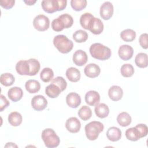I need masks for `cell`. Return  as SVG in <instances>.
I'll use <instances>...</instances> for the list:
<instances>
[{"instance_id": "836d02e7", "label": "cell", "mask_w": 148, "mask_h": 148, "mask_svg": "<svg viewBox=\"0 0 148 148\" xmlns=\"http://www.w3.org/2000/svg\"><path fill=\"white\" fill-rule=\"evenodd\" d=\"M73 39L77 43H83L88 39V34L82 29L76 31L73 34Z\"/></svg>"}, {"instance_id": "1f68e13d", "label": "cell", "mask_w": 148, "mask_h": 148, "mask_svg": "<svg viewBox=\"0 0 148 148\" xmlns=\"http://www.w3.org/2000/svg\"><path fill=\"white\" fill-rule=\"evenodd\" d=\"M126 138L131 141H136L140 139V136L136 127H131L127 129L125 132Z\"/></svg>"}, {"instance_id": "7c38bea8", "label": "cell", "mask_w": 148, "mask_h": 148, "mask_svg": "<svg viewBox=\"0 0 148 148\" xmlns=\"http://www.w3.org/2000/svg\"><path fill=\"white\" fill-rule=\"evenodd\" d=\"M88 30L95 35L101 34L103 30V23L99 18L94 17L90 24Z\"/></svg>"}, {"instance_id": "d6a6232c", "label": "cell", "mask_w": 148, "mask_h": 148, "mask_svg": "<svg viewBox=\"0 0 148 148\" xmlns=\"http://www.w3.org/2000/svg\"><path fill=\"white\" fill-rule=\"evenodd\" d=\"M94 16L90 13H85L83 14L80 18V23L81 26L85 29L88 30L89 25Z\"/></svg>"}, {"instance_id": "cb8c5ba5", "label": "cell", "mask_w": 148, "mask_h": 148, "mask_svg": "<svg viewBox=\"0 0 148 148\" xmlns=\"http://www.w3.org/2000/svg\"><path fill=\"white\" fill-rule=\"evenodd\" d=\"M8 122L10 125L14 127L18 126L21 124L23 120L21 114L17 112H11L8 116Z\"/></svg>"}, {"instance_id": "74e56055", "label": "cell", "mask_w": 148, "mask_h": 148, "mask_svg": "<svg viewBox=\"0 0 148 148\" xmlns=\"http://www.w3.org/2000/svg\"><path fill=\"white\" fill-rule=\"evenodd\" d=\"M51 83L55 84L61 89V91H64L67 86V83L66 80L61 76H57L51 80Z\"/></svg>"}, {"instance_id": "83f0119b", "label": "cell", "mask_w": 148, "mask_h": 148, "mask_svg": "<svg viewBox=\"0 0 148 148\" xmlns=\"http://www.w3.org/2000/svg\"><path fill=\"white\" fill-rule=\"evenodd\" d=\"M120 37L125 42H132L136 38V32L133 29H126L121 31Z\"/></svg>"}, {"instance_id": "d590c367", "label": "cell", "mask_w": 148, "mask_h": 148, "mask_svg": "<svg viewBox=\"0 0 148 148\" xmlns=\"http://www.w3.org/2000/svg\"><path fill=\"white\" fill-rule=\"evenodd\" d=\"M86 0H71V5L72 8L75 11H81L87 6Z\"/></svg>"}, {"instance_id": "6da1fadb", "label": "cell", "mask_w": 148, "mask_h": 148, "mask_svg": "<svg viewBox=\"0 0 148 148\" xmlns=\"http://www.w3.org/2000/svg\"><path fill=\"white\" fill-rule=\"evenodd\" d=\"M89 50L93 58L101 61L109 59L112 55L111 50L108 47L99 43H95L91 45Z\"/></svg>"}, {"instance_id": "44dd1931", "label": "cell", "mask_w": 148, "mask_h": 148, "mask_svg": "<svg viewBox=\"0 0 148 148\" xmlns=\"http://www.w3.org/2000/svg\"><path fill=\"white\" fill-rule=\"evenodd\" d=\"M95 114L101 119L106 117L109 113V109L105 103H101L95 105Z\"/></svg>"}, {"instance_id": "e0dca14e", "label": "cell", "mask_w": 148, "mask_h": 148, "mask_svg": "<svg viewBox=\"0 0 148 148\" xmlns=\"http://www.w3.org/2000/svg\"><path fill=\"white\" fill-rule=\"evenodd\" d=\"M16 70L20 75H29L30 67L28 60H20L16 65Z\"/></svg>"}, {"instance_id": "f35d334b", "label": "cell", "mask_w": 148, "mask_h": 148, "mask_svg": "<svg viewBox=\"0 0 148 148\" xmlns=\"http://www.w3.org/2000/svg\"><path fill=\"white\" fill-rule=\"evenodd\" d=\"M51 28L54 31L60 32L65 28V27L62 21L57 17L53 20L51 23Z\"/></svg>"}, {"instance_id": "7a4b0ae2", "label": "cell", "mask_w": 148, "mask_h": 148, "mask_svg": "<svg viewBox=\"0 0 148 148\" xmlns=\"http://www.w3.org/2000/svg\"><path fill=\"white\" fill-rule=\"evenodd\" d=\"M53 44L57 50L63 54L68 53L73 47V42L64 35H56L53 39Z\"/></svg>"}, {"instance_id": "f6af8a7d", "label": "cell", "mask_w": 148, "mask_h": 148, "mask_svg": "<svg viewBox=\"0 0 148 148\" xmlns=\"http://www.w3.org/2000/svg\"><path fill=\"white\" fill-rule=\"evenodd\" d=\"M5 147H17V146L16 145H15V144H14L13 143H12V142H9V143H7V144L5 146Z\"/></svg>"}, {"instance_id": "4dcf8cb0", "label": "cell", "mask_w": 148, "mask_h": 148, "mask_svg": "<svg viewBox=\"0 0 148 148\" xmlns=\"http://www.w3.org/2000/svg\"><path fill=\"white\" fill-rule=\"evenodd\" d=\"M77 114L82 120L87 121L91 118L92 116V111L90 107L84 105L81 107L79 110Z\"/></svg>"}, {"instance_id": "e575fe53", "label": "cell", "mask_w": 148, "mask_h": 148, "mask_svg": "<svg viewBox=\"0 0 148 148\" xmlns=\"http://www.w3.org/2000/svg\"><path fill=\"white\" fill-rule=\"evenodd\" d=\"M121 74L125 77H129L132 76L134 73V68L130 64H123L120 69Z\"/></svg>"}, {"instance_id": "4fadbf2b", "label": "cell", "mask_w": 148, "mask_h": 148, "mask_svg": "<svg viewBox=\"0 0 148 148\" xmlns=\"http://www.w3.org/2000/svg\"><path fill=\"white\" fill-rule=\"evenodd\" d=\"M85 101L90 106H95L100 101V95L96 91H88L85 95Z\"/></svg>"}, {"instance_id": "5bb4252c", "label": "cell", "mask_w": 148, "mask_h": 148, "mask_svg": "<svg viewBox=\"0 0 148 148\" xmlns=\"http://www.w3.org/2000/svg\"><path fill=\"white\" fill-rule=\"evenodd\" d=\"M84 72L86 76L90 78H95L98 76L101 73L99 66L94 63H91L87 65L84 69Z\"/></svg>"}, {"instance_id": "603a6c76", "label": "cell", "mask_w": 148, "mask_h": 148, "mask_svg": "<svg viewBox=\"0 0 148 148\" xmlns=\"http://www.w3.org/2000/svg\"><path fill=\"white\" fill-rule=\"evenodd\" d=\"M61 89L57 85L51 83L45 88L46 94L51 98H57L61 92Z\"/></svg>"}, {"instance_id": "ba28073f", "label": "cell", "mask_w": 148, "mask_h": 148, "mask_svg": "<svg viewBox=\"0 0 148 148\" xmlns=\"http://www.w3.org/2000/svg\"><path fill=\"white\" fill-rule=\"evenodd\" d=\"M43 10L48 13L60 11L58 0H43L41 2Z\"/></svg>"}, {"instance_id": "f546056e", "label": "cell", "mask_w": 148, "mask_h": 148, "mask_svg": "<svg viewBox=\"0 0 148 148\" xmlns=\"http://www.w3.org/2000/svg\"><path fill=\"white\" fill-rule=\"evenodd\" d=\"M53 76L54 72L50 68H43L40 73V79L45 83H48L51 81L53 79Z\"/></svg>"}, {"instance_id": "d6986e66", "label": "cell", "mask_w": 148, "mask_h": 148, "mask_svg": "<svg viewBox=\"0 0 148 148\" xmlns=\"http://www.w3.org/2000/svg\"><path fill=\"white\" fill-rule=\"evenodd\" d=\"M106 136L110 141H118L121 138V131L117 127H111L108 128L106 132Z\"/></svg>"}, {"instance_id": "52a82bcc", "label": "cell", "mask_w": 148, "mask_h": 148, "mask_svg": "<svg viewBox=\"0 0 148 148\" xmlns=\"http://www.w3.org/2000/svg\"><path fill=\"white\" fill-rule=\"evenodd\" d=\"M113 5L110 2L103 3L100 7V16L105 20H109L113 14Z\"/></svg>"}, {"instance_id": "3957f363", "label": "cell", "mask_w": 148, "mask_h": 148, "mask_svg": "<svg viewBox=\"0 0 148 148\" xmlns=\"http://www.w3.org/2000/svg\"><path fill=\"white\" fill-rule=\"evenodd\" d=\"M104 129L103 124L100 121H92L85 126V133L88 139L94 140L98 137L99 134Z\"/></svg>"}, {"instance_id": "ac0fdd59", "label": "cell", "mask_w": 148, "mask_h": 148, "mask_svg": "<svg viewBox=\"0 0 148 148\" xmlns=\"http://www.w3.org/2000/svg\"><path fill=\"white\" fill-rule=\"evenodd\" d=\"M8 96L11 101L17 102L22 98L23 96V91L22 89L18 87H13L9 90Z\"/></svg>"}, {"instance_id": "2e32d148", "label": "cell", "mask_w": 148, "mask_h": 148, "mask_svg": "<svg viewBox=\"0 0 148 148\" xmlns=\"http://www.w3.org/2000/svg\"><path fill=\"white\" fill-rule=\"evenodd\" d=\"M67 105L72 108H77L81 103L80 96L76 92H70L66 97Z\"/></svg>"}, {"instance_id": "ab89813d", "label": "cell", "mask_w": 148, "mask_h": 148, "mask_svg": "<svg viewBox=\"0 0 148 148\" xmlns=\"http://www.w3.org/2000/svg\"><path fill=\"white\" fill-rule=\"evenodd\" d=\"M136 128L138 130L140 138L146 136L148 132V128L147 125L145 124H138L135 126Z\"/></svg>"}, {"instance_id": "484cf974", "label": "cell", "mask_w": 148, "mask_h": 148, "mask_svg": "<svg viewBox=\"0 0 148 148\" xmlns=\"http://www.w3.org/2000/svg\"><path fill=\"white\" fill-rule=\"evenodd\" d=\"M147 55L145 53H138L135 58V62L137 66L144 68L147 66Z\"/></svg>"}, {"instance_id": "8fae6325", "label": "cell", "mask_w": 148, "mask_h": 148, "mask_svg": "<svg viewBox=\"0 0 148 148\" xmlns=\"http://www.w3.org/2000/svg\"><path fill=\"white\" fill-rule=\"evenodd\" d=\"M66 130L71 133L78 132L81 128V123L79 119L75 117L69 118L65 123Z\"/></svg>"}, {"instance_id": "30bf717a", "label": "cell", "mask_w": 148, "mask_h": 148, "mask_svg": "<svg viewBox=\"0 0 148 148\" xmlns=\"http://www.w3.org/2000/svg\"><path fill=\"white\" fill-rule=\"evenodd\" d=\"M72 60L75 65L79 66H82L87 63L88 56L84 51L82 50H77L74 53Z\"/></svg>"}, {"instance_id": "ffe728a7", "label": "cell", "mask_w": 148, "mask_h": 148, "mask_svg": "<svg viewBox=\"0 0 148 148\" xmlns=\"http://www.w3.org/2000/svg\"><path fill=\"white\" fill-rule=\"evenodd\" d=\"M26 90L30 94H34L38 92L40 89V83L34 79H30L26 82L25 84Z\"/></svg>"}, {"instance_id": "d4e9b609", "label": "cell", "mask_w": 148, "mask_h": 148, "mask_svg": "<svg viewBox=\"0 0 148 148\" xmlns=\"http://www.w3.org/2000/svg\"><path fill=\"white\" fill-rule=\"evenodd\" d=\"M131 116L125 112H123L119 114L117 117V121L122 127H127L131 123Z\"/></svg>"}, {"instance_id": "ee69618b", "label": "cell", "mask_w": 148, "mask_h": 148, "mask_svg": "<svg viewBox=\"0 0 148 148\" xmlns=\"http://www.w3.org/2000/svg\"><path fill=\"white\" fill-rule=\"evenodd\" d=\"M36 1H32V0H28V1H24V2L25 3H26L27 5H34L35 3H36Z\"/></svg>"}, {"instance_id": "277c9868", "label": "cell", "mask_w": 148, "mask_h": 148, "mask_svg": "<svg viewBox=\"0 0 148 148\" xmlns=\"http://www.w3.org/2000/svg\"><path fill=\"white\" fill-rule=\"evenodd\" d=\"M41 136L45 146L48 148L56 147L60 143L59 136L51 128L45 129L42 132Z\"/></svg>"}, {"instance_id": "9c48e42d", "label": "cell", "mask_w": 148, "mask_h": 148, "mask_svg": "<svg viewBox=\"0 0 148 148\" xmlns=\"http://www.w3.org/2000/svg\"><path fill=\"white\" fill-rule=\"evenodd\" d=\"M119 57L124 61H128L130 60L134 54L133 48L128 45H121L118 50Z\"/></svg>"}, {"instance_id": "60d3db41", "label": "cell", "mask_w": 148, "mask_h": 148, "mask_svg": "<svg viewBox=\"0 0 148 148\" xmlns=\"http://www.w3.org/2000/svg\"><path fill=\"white\" fill-rule=\"evenodd\" d=\"M147 38L148 35L146 33H144L140 35L139 38V42L140 46L144 49H147L148 47L147 44Z\"/></svg>"}, {"instance_id": "7402d4cb", "label": "cell", "mask_w": 148, "mask_h": 148, "mask_svg": "<svg viewBox=\"0 0 148 148\" xmlns=\"http://www.w3.org/2000/svg\"><path fill=\"white\" fill-rule=\"evenodd\" d=\"M65 74L68 80L72 82H78L81 77L80 71L74 67L69 68L66 70Z\"/></svg>"}, {"instance_id": "b9f144b4", "label": "cell", "mask_w": 148, "mask_h": 148, "mask_svg": "<svg viewBox=\"0 0 148 148\" xmlns=\"http://www.w3.org/2000/svg\"><path fill=\"white\" fill-rule=\"evenodd\" d=\"M14 0H3L0 1L1 6L6 9H11L14 5Z\"/></svg>"}, {"instance_id": "9a60e30c", "label": "cell", "mask_w": 148, "mask_h": 148, "mask_svg": "<svg viewBox=\"0 0 148 148\" xmlns=\"http://www.w3.org/2000/svg\"><path fill=\"white\" fill-rule=\"evenodd\" d=\"M108 95L110 99L113 101H120L123 95L122 88L119 86H112L108 90Z\"/></svg>"}, {"instance_id": "7bdbcfd3", "label": "cell", "mask_w": 148, "mask_h": 148, "mask_svg": "<svg viewBox=\"0 0 148 148\" xmlns=\"http://www.w3.org/2000/svg\"><path fill=\"white\" fill-rule=\"evenodd\" d=\"M1 97V105H0V111L2 112L5 108H6L10 104L9 102L8 101V100L6 98V97L3 95L2 94L0 96Z\"/></svg>"}, {"instance_id": "4316f807", "label": "cell", "mask_w": 148, "mask_h": 148, "mask_svg": "<svg viewBox=\"0 0 148 148\" xmlns=\"http://www.w3.org/2000/svg\"><path fill=\"white\" fill-rule=\"evenodd\" d=\"M14 76L10 73H3L0 76L1 83L6 87L12 86L14 83Z\"/></svg>"}, {"instance_id": "f1b7e54d", "label": "cell", "mask_w": 148, "mask_h": 148, "mask_svg": "<svg viewBox=\"0 0 148 148\" xmlns=\"http://www.w3.org/2000/svg\"><path fill=\"white\" fill-rule=\"evenodd\" d=\"M28 62L30 67V72L29 76H35L39 71L40 68V62L35 58H30L28 60Z\"/></svg>"}, {"instance_id": "5b68a950", "label": "cell", "mask_w": 148, "mask_h": 148, "mask_svg": "<svg viewBox=\"0 0 148 148\" xmlns=\"http://www.w3.org/2000/svg\"><path fill=\"white\" fill-rule=\"evenodd\" d=\"M34 28L39 31H45L49 28L50 20L48 17L43 14L36 16L33 21Z\"/></svg>"}, {"instance_id": "8992f818", "label": "cell", "mask_w": 148, "mask_h": 148, "mask_svg": "<svg viewBox=\"0 0 148 148\" xmlns=\"http://www.w3.org/2000/svg\"><path fill=\"white\" fill-rule=\"evenodd\" d=\"M31 106L34 110L42 111L47 107V101L43 95H35L31 99Z\"/></svg>"}, {"instance_id": "8d00e7d4", "label": "cell", "mask_w": 148, "mask_h": 148, "mask_svg": "<svg viewBox=\"0 0 148 148\" xmlns=\"http://www.w3.org/2000/svg\"><path fill=\"white\" fill-rule=\"evenodd\" d=\"M63 23L65 28H69L72 26L73 23V17L68 13L62 14L58 17Z\"/></svg>"}]
</instances>
